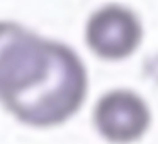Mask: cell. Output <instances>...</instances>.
<instances>
[{"label":"cell","mask_w":158,"mask_h":144,"mask_svg":"<svg viewBox=\"0 0 158 144\" xmlns=\"http://www.w3.org/2000/svg\"><path fill=\"white\" fill-rule=\"evenodd\" d=\"M87 95L89 71L83 59L66 42L51 39L36 78L2 107L26 127L55 129L82 110Z\"/></svg>","instance_id":"obj_1"},{"label":"cell","mask_w":158,"mask_h":144,"mask_svg":"<svg viewBox=\"0 0 158 144\" xmlns=\"http://www.w3.org/2000/svg\"><path fill=\"white\" fill-rule=\"evenodd\" d=\"M143 39L144 26L138 12L117 2L97 7L83 27L85 46L104 61L127 59L139 49Z\"/></svg>","instance_id":"obj_2"},{"label":"cell","mask_w":158,"mask_h":144,"mask_svg":"<svg viewBox=\"0 0 158 144\" xmlns=\"http://www.w3.org/2000/svg\"><path fill=\"white\" fill-rule=\"evenodd\" d=\"M151 124V107L136 90L110 88L94 103V130L107 144L139 142L150 132Z\"/></svg>","instance_id":"obj_3"},{"label":"cell","mask_w":158,"mask_h":144,"mask_svg":"<svg viewBox=\"0 0 158 144\" xmlns=\"http://www.w3.org/2000/svg\"><path fill=\"white\" fill-rule=\"evenodd\" d=\"M48 46L49 38L21 22L0 19V105L36 76Z\"/></svg>","instance_id":"obj_4"}]
</instances>
